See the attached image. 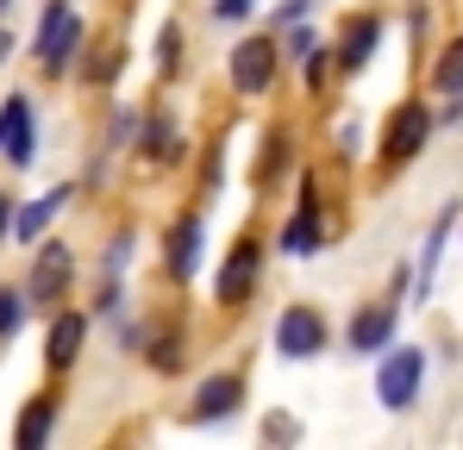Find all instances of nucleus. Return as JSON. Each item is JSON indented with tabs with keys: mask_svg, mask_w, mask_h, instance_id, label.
Returning <instances> with one entry per match:
<instances>
[{
	"mask_svg": "<svg viewBox=\"0 0 463 450\" xmlns=\"http://www.w3.org/2000/svg\"><path fill=\"white\" fill-rule=\"evenodd\" d=\"M420 375H426V357H420L413 344H407V351H394V357L383 363V375H376V400H383L388 413H401V407L420 394Z\"/></svg>",
	"mask_w": 463,
	"mask_h": 450,
	"instance_id": "obj_1",
	"label": "nucleus"
},
{
	"mask_svg": "<svg viewBox=\"0 0 463 450\" xmlns=\"http://www.w3.org/2000/svg\"><path fill=\"white\" fill-rule=\"evenodd\" d=\"M76 38H81V19L63 0H51V6H44V25H38V57H44V70H63L70 51H76Z\"/></svg>",
	"mask_w": 463,
	"mask_h": 450,
	"instance_id": "obj_2",
	"label": "nucleus"
},
{
	"mask_svg": "<svg viewBox=\"0 0 463 450\" xmlns=\"http://www.w3.org/2000/svg\"><path fill=\"white\" fill-rule=\"evenodd\" d=\"M269 75H276V44H269V38H244V44L232 51V81H238V94L269 88Z\"/></svg>",
	"mask_w": 463,
	"mask_h": 450,
	"instance_id": "obj_3",
	"label": "nucleus"
},
{
	"mask_svg": "<svg viewBox=\"0 0 463 450\" xmlns=\"http://www.w3.org/2000/svg\"><path fill=\"white\" fill-rule=\"evenodd\" d=\"M319 344H326L319 313H307V306H288V313L276 319V351H282V357H313Z\"/></svg>",
	"mask_w": 463,
	"mask_h": 450,
	"instance_id": "obj_4",
	"label": "nucleus"
},
{
	"mask_svg": "<svg viewBox=\"0 0 463 450\" xmlns=\"http://www.w3.org/2000/svg\"><path fill=\"white\" fill-rule=\"evenodd\" d=\"M257 276H263V257H257V244H238L226 257V269H220V282H213V295L226 300V306H238V300L257 288Z\"/></svg>",
	"mask_w": 463,
	"mask_h": 450,
	"instance_id": "obj_5",
	"label": "nucleus"
},
{
	"mask_svg": "<svg viewBox=\"0 0 463 450\" xmlns=\"http://www.w3.org/2000/svg\"><path fill=\"white\" fill-rule=\"evenodd\" d=\"M426 132H432V113L426 107H407V113H394V126H388V163H407V156H420L426 145Z\"/></svg>",
	"mask_w": 463,
	"mask_h": 450,
	"instance_id": "obj_6",
	"label": "nucleus"
},
{
	"mask_svg": "<svg viewBox=\"0 0 463 450\" xmlns=\"http://www.w3.org/2000/svg\"><path fill=\"white\" fill-rule=\"evenodd\" d=\"M388 338H394V306H364V313L351 319V351H357V357L388 351Z\"/></svg>",
	"mask_w": 463,
	"mask_h": 450,
	"instance_id": "obj_7",
	"label": "nucleus"
},
{
	"mask_svg": "<svg viewBox=\"0 0 463 450\" xmlns=\"http://www.w3.org/2000/svg\"><path fill=\"white\" fill-rule=\"evenodd\" d=\"M282 250H288V257H313V250H319V201H313V182H307L301 213L288 220V231H282Z\"/></svg>",
	"mask_w": 463,
	"mask_h": 450,
	"instance_id": "obj_8",
	"label": "nucleus"
},
{
	"mask_svg": "<svg viewBox=\"0 0 463 450\" xmlns=\"http://www.w3.org/2000/svg\"><path fill=\"white\" fill-rule=\"evenodd\" d=\"M81 332H88V319H81V313H57V325H51V344H44L51 370H70V363H76Z\"/></svg>",
	"mask_w": 463,
	"mask_h": 450,
	"instance_id": "obj_9",
	"label": "nucleus"
},
{
	"mask_svg": "<svg viewBox=\"0 0 463 450\" xmlns=\"http://www.w3.org/2000/svg\"><path fill=\"white\" fill-rule=\"evenodd\" d=\"M238 394H244V381H238V375H213V381H201L194 413H201V419H226L232 407H238Z\"/></svg>",
	"mask_w": 463,
	"mask_h": 450,
	"instance_id": "obj_10",
	"label": "nucleus"
},
{
	"mask_svg": "<svg viewBox=\"0 0 463 450\" xmlns=\"http://www.w3.org/2000/svg\"><path fill=\"white\" fill-rule=\"evenodd\" d=\"M63 276H70V250L63 244H44L38 250V276H32V300H51L63 288Z\"/></svg>",
	"mask_w": 463,
	"mask_h": 450,
	"instance_id": "obj_11",
	"label": "nucleus"
},
{
	"mask_svg": "<svg viewBox=\"0 0 463 450\" xmlns=\"http://www.w3.org/2000/svg\"><path fill=\"white\" fill-rule=\"evenodd\" d=\"M376 38H383V19H351L338 63H345V70H364V63H370V51H376Z\"/></svg>",
	"mask_w": 463,
	"mask_h": 450,
	"instance_id": "obj_12",
	"label": "nucleus"
},
{
	"mask_svg": "<svg viewBox=\"0 0 463 450\" xmlns=\"http://www.w3.org/2000/svg\"><path fill=\"white\" fill-rule=\"evenodd\" d=\"M194 263H201V220H182L175 238H169V269L175 276H194Z\"/></svg>",
	"mask_w": 463,
	"mask_h": 450,
	"instance_id": "obj_13",
	"label": "nucleus"
},
{
	"mask_svg": "<svg viewBox=\"0 0 463 450\" xmlns=\"http://www.w3.org/2000/svg\"><path fill=\"white\" fill-rule=\"evenodd\" d=\"M63 201H70V188H51V194H44V201H32V207H25V213H19V220H13V231H19V238H25V244H32V238H38V231H44V225L57 220V207H63Z\"/></svg>",
	"mask_w": 463,
	"mask_h": 450,
	"instance_id": "obj_14",
	"label": "nucleus"
},
{
	"mask_svg": "<svg viewBox=\"0 0 463 450\" xmlns=\"http://www.w3.org/2000/svg\"><path fill=\"white\" fill-rule=\"evenodd\" d=\"M6 113H13V126H6V156L25 169V163H32V107H25V100H6Z\"/></svg>",
	"mask_w": 463,
	"mask_h": 450,
	"instance_id": "obj_15",
	"label": "nucleus"
},
{
	"mask_svg": "<svg viewBox=\"0 0 463 450\" xmlns=\"http://www.w3.org/2000/svg\"><path fill=\"white\" fill-rule=\"evenodd\" d=\"M451 220H458V213H445V220L432 225V238H426V250H420V295L432 288V269H439V250H445V231H451Z\"/></svg>",
	"mask_w": 463,
	"mask_h": 450,
	"instance_id": "obj_16",
	"label": "nucleus"
},
{
	"mask_svg": "<svg viewBox=\"0 0 463 450\" xmlns=\"http://www.w3.org/2000/svg\"><path fill=\"white\" fill-rule=\"evenodd\" d=\"M51 413H57V400H38V407L19 419V445H25V450L44 445V432H51Z\"/></svg>",
	"mask_w": 463,
	"mask_h": 450,
	"instance_id": "obj_17",
	"label": "nucleus"
},
{
	"mask_svg": "<svg viewBox=\"0 0 463 450\" xmlns=\"http://www.w3.org/2000/svg\"><path fill=\"white\" fill-rule=\"evenodd\" d=\"M19 319H25V295L0 288V338H13V332H19Z\"/></svg>",
	"mask_w": 463,
	"mask_h": 450,
	"instance_id": "obj_18",
	"label": "nucleus"
},
{
	"mask_svg": "<svg viewBox=\"0 0 463 450\" xmlns=\"http://www.w3.org/2000/svg\"><path fill=\"white\" fill-rule=\"evenodd\" d=\"M439 88H463V44L445 57V63H439Z\"/></svg>",
	"mask_w": 463,
	"mask_h": 450,
	"instance_id": "obj_19",
	"label": "nucleus"
},
{
	"mask_svg": "<svg viewBox=\"0 0 463 450\" xmlns=\"http://www.w3.org/2000/svg\"><path fill=\"white\" fill-rule=\"evenodd\" d=\"M313 51H319V38H313V32H295V38H288V57H295V63H307Z\"/></svg>",
	"mask_w": 463,
	"mask_h": 450,
	"instance_id": "obj_20",
	"label": "nucleus"
},
{
	"mask_svg": "<svg viewBox=\"0 0 463 450\" xmlns=\"http://www.w3.org/2000/svg\"><path fill=\"white\" fill-rule=\"evenodd\" d=\"M250 6H257V0H213L220 19H250Z\"/></svg>",
	"mask_w": 463,
	"mask_h": 450,
	"instance_id": "obj_21",
	"label": "nucleus"
},
{
	"mask_svg": "<svg viewBox=\"0 0 463 450\" xmlns=\"http://www.w3.org/2000/svg\"><path fill=\"white\" fill-rule=\"evenodd\" d=\"M151 363H156V370H175V363H182V357H175V344H169V338H163V344H156V351H151Z\"/></svg>",
	"mask_w": 463,
	"mask_h": 450,
	"instance_id": "obj_22",
	"label": "nucleus"
},
{
	"mask_svg": "<svg viewBox=\"0 0 463 450\" xmlns=\"http://www.w3.org/2000/svg\"><path fill=\"white\" fill-rule=\"evenodd\" d=\"M307 6H313V0H282V19H301Z\"/></svg>",
	"mask_w": 463,
	"mask_h": 450,
	"instance_id": "obj_23",
	"label": "nucleus"
},
{
	"mask_svg": "<svg viewBox=\"0 0 463 450\" xmlns=\"http://www.w3.org/2000/svg\"><path fill=\"white\" fill-rule=\"evenodd\" d=\"M6 225H13V201L0 194V231H6Z\"/></svg>",
	"mask_w": 463,
	"mask_h": 450,
	"instance_id": "obj_24",
	"label": "nucleus"
},
{
	"mask_svg": "<svg viewBox=\"0 0 463 450\" xmlns=\"http://www.w3.org/2000/svg\"><path fill=\"white\" fill-rule=\"evenodd\" d=\"M6 51H13V38H6V32H0V63H6Z\"/></svg>",
	"mask_w": 463,
	"mask_h": 450,
	"instance_id": "obj_25",
	"label": "nucleus"
},
{
	"mask_svg": "<svg viewBox=\"0 0 463 450\" xmlns=\"http://www.w3.org/2000/svg\"><path fill=\"white\" fill-rule=\"evenodd\" d=\"M6 6H13V0H0V13H6Z\"/></svg>",
	"mask_w": 463,
	"mask_h": 450,
	"instance_id": "obj_26",
	"label": "nucleus"
}]
</instances>
